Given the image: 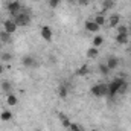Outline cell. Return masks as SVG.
<instances>
[{
	"mask_svg": "<svg viewBox=\"0 0 131 131\" xmlns=\"http://www.w3.org/2000/svg\"><path fill=\"white\" fill-rule=\"evenodd\" d=\"M61 3V0H49V6L50 8H58Z\"/></svg>",
	"mask_w": 131,
	"mask_h": 131,
	"instance_id": "603a6c76",
	"label": "cell"
},
{
	"mask_svg": "<svg viewBox=\"0 0 131 131\" xmlns=\"http://www.w3.org/2000/svg\"><path fill=\"white\" fill-rule=\"evenodd\" d=\"M34 2H38V0H34Z\"/></svg>",
	"mask_w": 131,
	"mask_h": 131,
	"instance_id": "836d02e7",
	"label": "cell"
},
{
	"mask_svg": "<svg viewBox=\"0 0 131 131\" xmlns=\"http://www.w3.org/2000/svg\"><path fill=\"white\" fill-rule=\"evenodd\" d=\"M0 41H2V43H11V41H12L11 34H8L6 31H2V32H0Z\"/></svg>",
	"mask_w": 131,
	"mask_h": 131,
	"instance_id": "4fadbf2b",
	"label": "cell"
},
{
	"mask_svg": "<svg viewBox=\"0 0 131 131\" xmlns=\"http://www.w3.org/2000/svg\"><path fill=\"white\" fill-rule=\"evenodd\" d=\"M12 20L15 21V25L20 28V26H28L31 23V15L28 12H18L17 15L12 17Z\"/></svg>",
	"mask_w": 131,
	"mask_h": 131,
	"instance_id": "6da1fadb",
	"label": "cell"
},
{
	"mask_svg": "<svg viewBox=\"0 0 131 131\" xmlns=\"http://www.w3.org/2000/svg\"><path fill=\"white\" fill-rule=\"evenodd\" d=\"M89 3H90V0H78V5H81V6H85Z\"/></svg>",
	"mask_w": 131,
	"mask_h": 131,
	"instance_id": "83f0119b",
	"label": "cell"
},
{
	"mask_svg": "<svg viewBox=\"0 0 131 131\" xmlns=\"http://www.w3.org/2000/svg\"><path fill=\"white\" fill-rule=\"evenodd\" d=\"M93 21H95L96 25H99V26L102 28V26L105 25V17H104L102 14H96V15H95V20H93Z\"/></svg>",
	"mask_w": 131,
	"mask_h": 131,
	"instance_id": "e0dca14e",
	"label": "cell"
},
{
	"mask_svg": "<svg viewBox=\"0 0 131 131\" xmlns=\"http://www.w3.org/2000/svg\"><path fill=\"white\" fill-rule=\"evenodd\" d=\"M69 128H70L72 131H76V130H79V127H78L76 124H70V127H69Z\"/></svg>",
	"mask_w": 131,
	"mask_h": 131,
	"instance_id": "f1b7e54d",
	"label": "cell"
},
{
	"mask_svg": "<svg viewBox=\"0 0 131 131\" xmlns=\"http://www.w3.org/2000/svg\"><path fill=\"white\" fill-rule=\"evenodd\" d=\"M116 28H117V34H128L127 26H122V25H119V26H116Z\"/></svg>",
	"mask_w": 131,
	"mask_h": 131,
	"instance_id": "cb8c5ba5",
	"label": "cell"
},
{
	"mask_svg": "<svg viewBox=\"0 0 131 131\" xmlns=\"http://www.w3.org/2000/svg\"><path fill=\"white\" fill-rule=\"evenodd\" d=\"M40 34H41V38L46 40V41H50V40L53 38V31H52L50 26H43L41 31H40Z\"/></svg>",
	"mask_w": 131,
	"mask_h": 131,
	"instance_id": "8992f818",
	"label": "cell"
},
{
	"mask_svg": "<svg viewBox=\"0 0 131 131\" xmlns=\"http://www.w3.org/2000/svg\"><path fill=\"white\" fill-rule=\"evenodd\" d=\"M69 2H73V0H69Z\"/></svg>",
	"mask_w": 131,
	"mask_h": 131,
	"instance_id": "e575fe53",
	"label": "cell"
},
{
	"mask_svg": "<svg viewBox=\"0 0 131 131\" xmlns=\"http://www.w3.org/2000/svg\"><path fill=\"white\" fill-rule=\"evenodd\" d=\"M17 28H18V26L15 25V21H14L12 18H8V20L3 21V31H6V32L11 34V35L17 31Z\"/></svg>",
	"mask_w": 131,
	"mask_h": 131,
	"instance_id": "5b68a950",
	"label": "cell"
},
{
	"mask_svg": "<svg viewBox=\"0 0 131 131\" xmlns=\"http://www.w3.org/2000/svg\"><path fill=\"white\" fill-rule=\"evenodd\" d=\"M2 44H3V43H2V41H0V49H2Z\"/></svg>",
	"mask_w": 131,
	"mask_h": 131,
	"instance_id": "1f68e13d",
	"label": "cell"
},
{
	"mask_svg": "<svg viewBox=\"0 0 131 131\" xmlns=\"http://www.w3.org/2000/svg\"><path fill=\"white\" fill-rule=\"evenodd\" d=\"M116 41L119 44H127L128 43V34H117L116 35Z\"/></svg>",
	"mask_w": 131,
	"mask_h": 131,
	"instance_id": "7c38bea8",
	"label": "cell"
},
{
	"mask_svg": "<svg viewBox=\"0 0 131 131\" xmlns=\"http://www.w3.org/2000/svg\"><path fill=\"white\" fill-rule=\"evenodd\" d=\"M2 73H3V64L0 63V75H2Z\"/></svg>",
	"mask_w": 131,
	"mask_h": 131,
	"instance_id": "f546056e",
	"label": "cell"
},
{
	"mask_svg": "<svg viewBox=\"0 0 131 131\" xmlns=\"http://www.w3.org/2000/svg\"><path fill=\"white\" fill-rule=\"evenodd\" d=\"M2 90H3L5 93H8V95H9V93H11V90H12L11 82H9V81H3V82H2Z\"/></svg>",
	"mask_w": 131,
	"mask_h": 131,
	"instance_id": "d6986e66",
	"label": "cell"
},
{
	"mask_svg": "<svg viewBox=\"0 0 131 131\" xmlns=\"http://www.w3.org/2000/svg\"><path fill=\"white\" fill-rule=\"evenodd\" d=\"M117 66H119V60H117L116 57H110V58L107 60V67H108L110 70H114Z\"/></svg>",
	"mask_w": 131,
	"mask_h": 131,
	"instance_id": "9c48e42d",
	"label": "cell"
},
{
	"mask_svg": "<svg viewBox=\"0 0 131 131\" xmlns=\"http://www.w3.org/2000/svg\"><path fill=\"white\" fill-rule=\"evenodd\" d=\"M21 63H23L25 67H38V63L34 60L32 55H25L23 60H21Z\"/></svg>",
	"mask_w": 131,
	"mask_h": 131,
	"instance_id": "52a82bcc",
	"label": "cell"
},
{
	"mask_svg": "<svg viewBox=\"0 0 131 131\" xmlns=\"http://www.w3.org/2000/svg\"><path fill=\"white\" fill-rule=\"evenodd\" d=\"M127 89H128V85H127V82L124 81L122 85H121V89H119V92H117V95H124V93H127Z\"/></svg>",
	"mask_w": 131,
	"mask_h": 131,
	"instance_id": "7402d4cb",
	"label": "cell"
},
{
	"mask_svg": "<svg viewBox=\"0 0 131 131\" xmlns=\"http://www.w3.org/2000/svg\"><path fill=\"white\" fill-rule=\"evenodd\" d=\"M9 2H12V0H9Z\"/></svg>",
	"mask_w": 131,
	"mask_h": 131,
	"instance_id": "8d00e7d4",
	"label": "cell"
},
{
	"mask_svg": "<svg viewBox=\"0 0 131 131\" xmlns=\"http://www.w3.org/2000/svg\"><path fill=\"white\" fill-rule=\"evenodd\" d=\"M84 29H85V31H89V32H99L101 26L96 25L93 20H87V21H85V25H84Z\"/></svg>",
	"mask_w": 131,
	"mask_h": 131,
	"instance_id": "ba28073f",
	"label": "cell"
},
{
	"mask_svg": "<svg viewBox=\"0 0 131 131\" xmlns=\"http://www.w3.org/2000/svg\"><path fill=\"white\" fill-rule=\"evenodd\" d=\"M0 119H2L3 122L11 121V119H12V111H9V110H3V111L0 113Z\"/></svg>",
	"mask_w": 131,
	"mask_h": 131,
	"instance_id": "8fae6325",
	"label": "cell"
},
{
	"mask_svg": "<svg viewBox=\"0 0 131 131\" xmlns=\"http://www.w3.org/2000/svg\"><path fill=\"white\" fill-rule=\"evenodd\" d=\"M85 72H87V66H82L81 70H78V75H84Z\"/></svg>",
	"mask_w": 131,
	"mask_h": 131,
	"instance_id": "4316f807",
	"label": "cell"
},
{
	"mask_svg": "<svg viewBox=\"0 0 131 131\" xmlns=\"http://www.w3.org/2000/svg\"><path fill=\"white\" fill-rule=\"evenodd\" d=\"M116 2L114 0H102V9H111L114 8Z\"/></svg>",
	"mask_w": 131,
	"mask_h": 131,
	"instance_id": "2e32d148",
	"label": "cell"
},
{
	"mask_svg": "<svg viewBox=\"0 0 131 131\" xmlns=\"http://www.w3.org/2000/svg\"><path fill=\"white\" fill-rule=\"evenodd\" d=\"M60 96H61V98H66V96H67V89H66L64 85L60 87Z\"/></svg>",
	"mask_w": 131,
	"mask_h": 131,
	"instance_id": "484cf974",
	"label": "cell"
},
{
	"mask_svg": "<svg viewBox=\"0 0 131 131\" xmlns=\"http://www.w3.org/2000/svg\"><path fill=\"white\" fill-rule=\"evenodd\" d=\"M90 92H92V95H95V96H98V98L108 96V85L101 82V84H96V85H93V87L90 89Z\"/></svg>",
	"mask_w": 131,
	"mask_h": 131,
	"instance_id": "7a4b0ae2",
	"label": "cell"
},
{
	"mask_svg": "<svg viewBox=\"0 0 131 131\" xmlns=\"http://www.w3.org/2000/svg\"><path fill=\"white\" fill-rule=\"evenodd\" d=\"M104 44V37L102 35H96L93 38V47H101Z\"/></svg>",
	"mask_w": 131,
	"mask_h": 131,
	"instance_id": "ac0fdd59",
	"label": "cell"
},
{
	"mask_svg": "<svg viewBox=\"0 0 131 131\" xmlns=\"http://www.w3.org/2000/svg\"><path fill=\"white\" fill-rule=\"evenodd\" d=\"M2 60L8 63V61H11V60H12V55H11V53H8V52H6V53H2Z\"/></svg>",
	"mask_w": 131,
	"mask_h": 131,
	"instance_id": "d4e9b609",
	"label": "cell"
},
{
	"mask_svg": "<svg viewBox=\"0 0 131 131\" xmlns=\"http://www.w3.org/2000/svg\"><path fill=\"white\" fill-rule=\"evenodd\" d=\"M17 102H18V99H17L15 95H12V93H9V95H8V98H6V104H8V105L14 107V105H17Z\"/></svg>",
	"mask_w": 131,
	"mask_h": 131,
	"instance_id": "5bb4252c",
	"label": "cell"
},
{
	"mask_svg": "<svg viewBox=\"0 0 131 131\" xmlns=\"http://www.w3.org/2000/svg\"><path fill=\"white\" fill-rule=\"evenodd\" d=\"M6 8H8L9 14L14 17V15H17V14L20 12V9H21V5H20V2H18V0H12V2H9V3L6 5Z\"/></svg>",
	"mask_w": 131,
	"mask_h": 131,
	"instance_id": "277c9868",
	"label": "cell"
},
{
	"mask_svg": "<svg viewBox=\"0 0 131 131\" xmlns=\"http://www.w3.org/2000/svg\"><path fill=\"white\" fill-rule=\"evenodd\" d=\"M110 26L111 28H116V26H119V23H121V15L119 14H113V15H110Z\"/></svg>",
	"mask_w": 131,
	"mask_h": 131,
	"instance_id": "30bf717a",
	"label": "cell"
},
{
	"mask_svg": "<svg viewBox=\"0 0 131 131\" xmlns=\"http://www.w3.org/2000/svg\"><path fill=\"white\" fill-rule=\"evenodd\" d=\"M89 131H99V130H96V128H93V130H89Z\"/></svg>",
	"mask_w": 131,
	"mask_h": 131,
	"instance_id": "4dcf8cb0",
	"label": "cell"
},
{
	"mask_svg": "<svg viewBox=\"0 0 131 131\" xmlns=\"http://www.w3.org/2000/svg\"><path fill=\"white\" fill-rule=\"evenodd\" d=\"M98 55H99V50H98V47H90V49L87 50V57H89V58H92V60H95V58H98Z\"/></svg>",
	"mask_w": 131,
	"mask_h": 131,
	"instance_id": "9a60e30c",
	"label": "cell"
},
{
	"mask_svg": "<svg viewBox=\"0 0 131 131\" xmlns=\"http://www.w3.org/2000/svg\"><path fill=\"white\" fill-rule=\"evenodd\" d=\"M76 131H81V130H76Z\"/></svg>",
	"mask_w": 131,
	"mask_h": 131,
	"instance_id": "d590c367",
	"label": "cell"
},
{
	"mask_svg": "<svg viewBox=\"0 0 131 131\" xmlns=\"http://www.w3.org/2000/svg\"><path fill=\"white\" fill-rule=\"evenodd\" d=\"M122 82H124V79H114V81H111V82L108 84V96H110V98H114V96L117 95V92H119Z\"/></svg>",
	"mask_w": 131,
	"mask_h": 131,
	"instance_id": "3957f363",
	"label": "cell"
},
{
	"mask_svg": "<svg viewBox=\"0 0 131 131\" xmlns=\"http://www.w3.org/2000/svg\"><path fill=\"white\" fill-rule=\"evenodd\" d=\"M99 72H101L104 76H107V75L110 73V69L107 67V64H101V66H99Z\"/></svg>",
	"mask_w": 131,
	"mask_h": 131,
	"instance_id": "ffe728a7",
	"label": "cell"
},
{
	"mask_svg": "<svg viewBox=\"0 0 131 131\" xmlns=\"http://www.w3.org/2000/svg\"><path fill=\"white\" fill-rule=\"evenodd\" d=\"M60 119H61V122H63V127H64V128H69V127H70V121H69L67 117H64V114H60Z\"/></svg>",
	"mask_w": 131,
	"mask_h": 131,
	"instance_id": "44dd1931",
	"label": "cell"
},
{
	"mask_svg": "<svg viewBox=\"0 0 131 131\" xmlns=\"http://www.w3.org/2000/svg\"><path fill=\"white\" fill-rule=\"evenodd\" d=\"M35 131H43V130H35Z\"/></svg>",
	"mask_w": 131,
	"mask_h": 131,
	"instance_id": "d6a6232c",
	"label": "cell"
}]
</instances>
